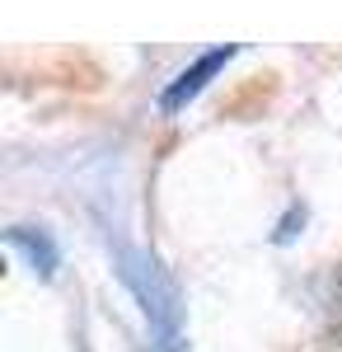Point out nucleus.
I'll return each mask as SVG.
<instances>
[{
	"label": "nucleus",
	"instance_id": "nucleus-1",
	"mask_svg": "<svg viewBox=\"0 0 342 352\" xmlns=\"http://www.w3.org/2000/svg\"><path fill=\"white\" fill-rule=\"evenodd\" d=\"M225 56H230V47H225V52H207L202 61H197V66H192V71H183L179 80L169 85V94H164V109H179L187 94H197V89H202V80H207V76L216 71V66H220V61H225Z\"/></svg>",
	"mask_w": 342,
	"mask_h": 352
}]
</instances>
